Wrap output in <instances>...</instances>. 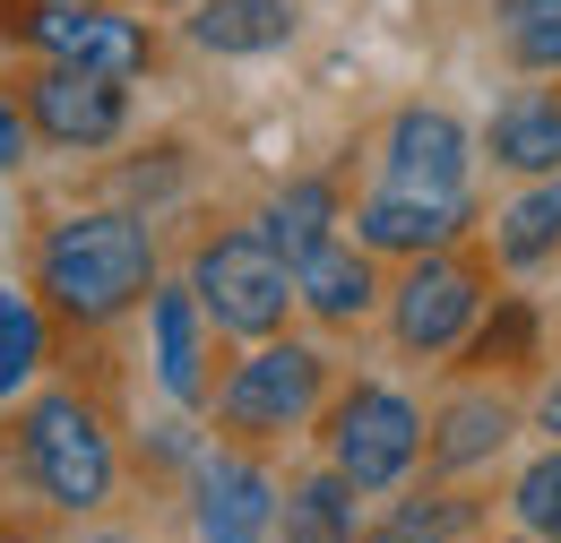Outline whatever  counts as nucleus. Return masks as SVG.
I'll return each mask as SVG.
<instances>
[{"label":"nucleus","mask_w":561,"mask_h":543,"mask_svg":"<svg viewBox=\"0 0 561 543\" xmlns=\"http://www.w3.org/2000/svg\"><path fill=\"white\" fill-rule=\"evenodd\" d=\"M35 293L78 328H104V320H122L130 302L156 293V233L122 207L61 216L35 251Z\"/></svg>","instance_id":"obj_1"},{"label":"nucleus","mask_w":561,"mask_h":543,"mask_svg":"<svg viewBox=\"0 0 561 543\" xmlns=\"http://www.w3.org/2000/svg\"><path fill=\"white\" fill-rule=\"evenodd\" d=\"M18 466H26V483L53 500V509H70V518H87V509H104L113 500V431L95 423V406H78L70 389H53V397H35V406L18 414Z\"/></svg>","instance_id":"obj_2"},{"label":"nucleus","mask_w":561,"mask_h":543,"mask_svg":"<svg viewBox=\"0 0 561 543\" xmlns=\"http://www.w3.org/2000/svg\"><path fill=\"white\" fill-rule=\"evenodd\" d=\"M191 293H199V311H208L216 337H277L285 311H294V268H285V251H268V233L251 224V233H216L199 242V259H191Z\"/></svg>","instance_id":"obj_3"},{"label":"nucleus","mask_w":561,"mask_h":543,"mask_svg":"<svg viewBox=\"0 0 561 543\" xmlns=\"http://www.w3.org/2000/svg\"><path fill=\"white\" fill-rule=\"evenodd\" d=\"M423 458V414L407 389L389 380H354L346 397L329 406V466L371 500V492H398Z\"/></svg>","instance_id":"obj_4"},{"label":"nucleus","mask_w":561,"mask_h":543,"mask_svg":"<svg viewBox=\"0 0 561 543\" xmlns=\"http://www.w3.org/2000/svg\"><path fill=\"white\" fill-rule=\"evenodd\" d=\"M329 397V354L320 345H268L251 362H233V380L216 389V414H225V431H242V440H277V431H302L311 414Z\"/></svg>","instance_id":"obj_5"},{"label":"nucleus","mask_w":561,"mask_h":543,"mask_svg":"<svg viewBox=\"0 0 561 543\" xmlns=\"http://www.w3.org/2000/svg\"><path fill=\"white\" fill-rule=\"evenodd\" d=\"M18 44L44 53V61H70V69H104V78H122V86L156 61L147 26H139V18H122L113 0H26Z\"/></svg>","instance_id":"obj_6"},{"label":"nucleus","mask_w":561,"mask_h":543,"mask_svg":"<svg viewBox=\"0 0 561 543\" xmlns=\"http://www.w3.org/2000/svg\"><path fill=\"white\" fill-rule=\"evenodd\" d=\"M476 311H484V276L467 259H449V251H423L389 293V328H398L407 354H458Z\"/></svg>","instance_id":"obj_7"},{"label":"nucleus","mask_w":561,"mask_h":543,"mask_svg":"<svg viewBox=\"0 0 561 543\" xmlns=\"http://www.w3.org/2000/svg\"><path fill=\"white\" fill-rule=\"evenodd\" d=\"M467 164H476V138L449 104H407L389 138H380V182L389 190H415V199H449L467 190Z\"/></svg>","instance_id":"obj_8"},{"label":"nucleus","mask_w":561,"mask_h":543,"mask_svg":"<svg viewBox=\"0 0 561 543\" xmlns=\"http://www.w3.org/2000/svg\"><path fill=\"white\" fill-rule=\"evenodd\" d=\"M26 122L53 138V147H113L122 122H130V86L104 78V69L44 61L35 78H26Z\"/></svg>","instance_id":"obj_9"},{"label":"nucleus","mask_w":561,"mask_h":543,"mask_svg":"<svg viewBox=\"0 0 561 543\" xmlns=\"http://www.w3.org/2000/svg\"><path fill=\"white\" fill-rule=\"evenodd\" d=\"M476 224V199L467 190H449V199H415V190H371V199L354 207V242L363 251H389V259H423V251H449L458 233Z\"/></svg>","instance_id":"obj_10"},{"label":"nucleus","mask_w":561,"mask_h":543,"mask_svg":"<svg viewBox=\"0 0 561 543\" xmlns=\"http://www.w3.org/2000/svg\"><path fill=\"white\" fill-rule=\"evenodd\" d=\"M147 337H156V380L173 406H199L208 397V311L191 285H156L147 293Z\"/></svg>","instance_id":"obj_11"},{"label":"nucleus","mask_w":561,"mask_h":543,"mask_svg":"<svg viewBox=\"0 0 561 543\" xmlns=\"http://www.w3.org/2000/svg\"><path fill=\"white\" fill-rule=\"evenodd\" d=\"M277 527V483L251 458H199V535L208 543H260Z\"/></svg>","instance_id":"obj_12"},{"label":"nucleus","mask_w":561,"mask_h":543,"mask_svg":"<svg viewBox=\"0 0 561 543\" xmlns=\"http://www.w3.org/2000/svg\"><path fill=\"white\" fill-rule=\"evenodd\" d=\"M191 44L216 61H260L294 44V0H191Z\"/></svg>","instance_id":"obj_13"},{"label":"nucleus","mask_w":561,"mask_h":543,"mask_svg":"<svg viewBox=\"0 0 561 543\" xmlns=\"http://www.w3.org/2000/svg\"><path fill=\"white\" fill-rule=\"evenodd\" d=\"M510 431H518V414L501 406L492 389H467V397H449L440 423L423 431V458H432L440 475H467V466H484V458L510 449Z\"/></svg>","instance_id":"obj_14"},{"label":"nucleus","mask_w":561,"mask_h":543,"mask_svg":"<svg viewBox=\"0 0 561 543\" xmlns=\"http://www.w3.org/2000/svg\"><path fill=\"white\" fill-rule=\"evenodd\" d=\"M294 302L320 311L329 328H354V320L380 302V285H371V251H363V242H320V251L294 268Z\"/></svg>","instance_id":"obj_15"},{"label":"nucleus","mask_w":561,"mask_h":543,"mask_svg":"<svg viewBox=\"0 0 561 543\" xmlns=\"http://www.w3.org/2000/svg\"><path fill=\"white\" fill-rule=\"evenodd\" d=\"M492 164H510V173H561V95L553 86H527V95H510L501 113H492Z\"/></svg>","instance_id":"obj_16"},{"label":"nucleus","mask_w":561,"mask_h":543,"mask_svg":"<svg viewBox=\"0 0 561 543\" xmlns=\"http://www.w3.org/2000/svg\"><path fill=\"white\" fill-rule=\"evenodd\" d=\"M260 233H268V251H285V268H302L320 242H337V182H285L277 199L260 207Z\"/></svg>","instance_id":"obj_17"},{"label":"nucleus","mask_w":561,"mask_h":543,"mask_svg":"<svg viewBox=\"0 0 561 543\" xmlns=\"http://www.w3.org/2000/svg\"><path fill=\"white\" fill-rule=\"evenodd\" d=\"M277 527H285V543H363V492L329 466V475L294 483L277 500Z\"/></svg>","instance_id":"obj_18"},{"label":"nucleus","mask_w":561,"mask_h":543,"mask_svg":"<svg viewBox=\"0 0 561 543\" xmlns=\"http://www.w3.org/2000/svg\"><path fill=\"white\" fill-rule=\"evenodd\" d=\"M492 251H501V268H545L553 259L561 251V173H536L492 216Z\"/></svg>","instance_id":"obj_19"},{"label":"nucleus","mask_w":561,"mask_h":543,"mask_svg":"<svg viewBox=\"0 0 561 543\" xmlns=\"http://www.w3.org/2000/svg\"><path fill=\"white\" fill-rule=\"evenodd\" d=\"M476 500H458V492H415V500H398L389 518H380V535L371 543H458V535H476Z\"/></svg>","instance_id":"obj_20"},{"label":"nucleus","mask_w":561,"mask_h":543,"mask_svg":"<svg viewBox=\"0 0 561 543\" xmlns=\"http://www.w3.org/2000/svg\"><path fill=\"white\" fill-rule=\"evenodd\" d=\"M510 518H518V535L536 543H561V440L527 466V475L510 483Z\"/></svg>","instance_id":"obj_21"},{"label":"nucleus","mask_w":561,"mask_h":543,"mask_svg":"<svg viewBox=\"0 0 561 543\" xmlns=\"http://www.w3.org/2000/svg\"><path fill=\"white\" fill-rule=\"evenodd\" d=\"M35 362H44V311H35L26 293H0V397L26 389Z\"/></svg>","instance_id":"obj_22"},{"label":"nucleus","mask_w":561,"mask_h":543,"mask_svg":"<svg viewBox=\"0 0 561 543\" xmlns=\"http://www.w3.org/2000/svg\"><path fill=\"white\" fill-rule=\"evenodd\" d=\"M527 354H536V311H527V302H501V311H492L484 328H476V337H467V362H527Z\"/></svg>","instance_id":"obj_23"},{"label":"nucleus","mask_w":561,"mask_h":543,"mask_svg":"<svg viewBox=\"0 0 561 543\" xmlns=\"http://www.w3.org/2000/svg\"><path fill=\"white\" fill-rule=\"evenodd\" d=\"M510 61L536 69V78H561V9H536L510 26Z\"/></svg>","instance_id":"obj_24"},{"label":"nucleus","mask_w":561,"mask_h":543,"mask_svg":"<svg viewBox=\"0 0 561 543\" xmlns=\"http://www.w3.org/2000/svg\"><path fill=\"white\" fill-rule=\"evenodd\" d=\"M26 130H35V122H26V113H18L9 95H0V173H9L18 155H26Z\"/></svg>","instance_id":"obj_25"},{"label":"nucleus","mask_w":561,"mask_h":543,"mask_svg":"<svg viewBox=\"0 0 561 543\" xmlns=\"http://www.w3.org/2000/svg\"><path fill=\"white\" fill-rule=\"evenodd\" d=\"M536 431H553V440H561V380H545V397H536Z\"/></svg>","instance_id":"obj_26"},{"label":"nucleus","mask_w":561,"mask_h":543,"mask_svg":"<svg viewBox=\"0 0 561 543\" xmlns=\"http://www.w3.org/2000/svg\"><path fill=\"white\" fill-rule=\"evenodd\" d=\"M536 9H561V0H501V18L518 26V18H536Z\"/></svg>","instance_id":"obj_27"},{"label":"nucleus","mask_w":561,"mask_h":543,"mask_svg":"<svg viewBox=\"0 0 561 543\" xmlns=\"http://www.w3.org/2000/svg\"><path fill=\"white\" fill-rule=\"evenodd\" d=\"M147 9H191V0H147Z\"/></svg>","instance_id":"obj_28"},{"label":"nucleus","mask_w":561,"mask_h":543,"mask_svg":"<svg viewBox=\"0 0 561 543\" xmlns=\"http://www.w3.org/2000/svg\"><path fill=\"white\" fill-rule=\"evenodd\" d=\"M87 543H122V535H87Z\"/></svg>","instance_id":"obj_29"},{"label":"nucleus","mask_w":561,"mask_h":543,"mask_svg":"<svg viewBox=\"0 0 561 543\" xmlns=\"http://www.w3.org/2000/svg\"><path fill=\"white\" fill-rule=\"evenodd\" d=\"M510 543H536V535H510Z\"/></svg>","instance_id":"obj_30"}]
</instances>
